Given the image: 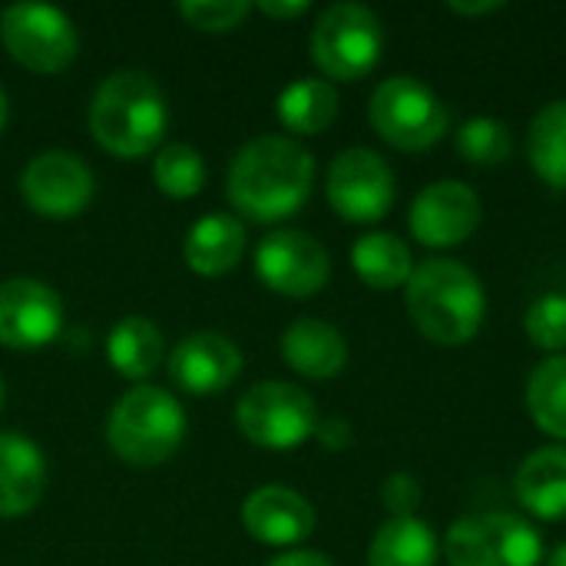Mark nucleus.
I'll list each match as a JSON object with an SVG mask.
<instances>
[{"label": "nucleus", "mask_w": 566, "mask_h": 566, "mask_svg": "<svg viewBox=\"0 0 566 566\" xmlns=\"http://www.w3.org/2000/svg\"><path fill=\"white\" fill-rule=\"evenodd\" d=\"M521 507L547 524L566 521V444H547L531 451L514 478Z\"/></svg>", "instance_id": "19"}, {"label": "nucleus", "mask_w": 566, "mask_h": 566, "mask_svg": "<svg viewBox=\"0 0 566 566\" xmlns=\"http://www.w3.org/2000/svg\"><path fill=\"white\" fill-rule=\"evenodd\" d=\"M242 524L252 541L265 547H295L315 531V507L292 488L265 484L242 504Z\"/></svg>", "instance_id": "16"}, {"label": "nucleus", "mask_w": 566, "mask_h": 566, "mask_svg": "<svg viewBox=\"0 0 566 566\" xmlns=\"http://www.w3.org/2000/svg\"><path fill=\"white\" fill-rule=\"evenodd\" d=\"M242 252H245V226L229 212L202 216L186 232V242H182L186 265L206 279L232 272L239 265Z\"/></svg>", "instance_id": "20"}, {"label": "nucleus", "mask_w": 566, "mask_h": 566, "mask_svg": "<svg viewBox=\"0 0 566 566\" xmlns=\"http://www.w3.org/2000/svg\"><path fill=\"white\" fill-rule=\"evenodd\" d=\"M3 126H7V93L0 86V133H3Z\"/></svg>", "instance_id": "37"}, {"label": "nucleus", "mask_w": 566, "mask_h": 566, "mask_svg": "<svg viewBox=\"0 0 566 566\" xmlns=\"http://www.w3.org/2000/svg\"><path fill=\"white\" fill-rule=\"evenodd\" d=\"M20 196L43 219H73L93 199V172L76 153L46 149L23 166Z\"/></svg>", "instance_id": "12"}, {"label": "nucleus", "mask_w": 566, "mask_h": 566, "mask_svg": "<svg viewBox=\"0 0 566 566\" xmlns=\"http://www.w3.org/2000/svg\"><path fill=\"white\" fill-rule=\"evenodd\" d=\"M524 332L531 338L534 348L547 352V355H564L566 352V295L551 292L541 295L527 315H524Z\"/></svg>", "instance_id": "29"}, {"label": "nucleus", "mask_w": 566, "mask_h": 566, "mask_svg": "<svg viewBox=\"0 0 566 566\" xmlns=\"http://www.w3.org/2000/svg\"><path fill=\"white\" fill-rule=\"evenodd\" d=\"M375 133L401 153H428L451 126L444 99L418 76L395 73L381 80L368 99Z\"/></svg>", "instance_id": "5"}, {"label": "nucleus", "mask_w": 566, "mask_h": 566, "mask_svg": "<svg viewBox=\"0 0 566 566\" xmlns=\"http://www.w3.org/2000/svg\"><path fill=\"white\" fill-rule=\"evenodd\" d=\"M3 398H7V385H3V378H0V411H3Z\"/></svg>", "instance_id": "38"}, {"label": "nucleus", "mask_w": 566, "mask_h": 566, "mask_svg": "<svg viewBox=\"0 0 566 566\" xmlns=\"http://www.w3.org/2000/svg\"><path fill=\"white\" fill-rule=\"evenodd\" d=\"M46 491V458L36 441L0 431V517L30 514Z\"/></svg>", "instance_id": "17"}, {"label": "nucleus", "mask_w": 566, "mask_h": 566, "mask_svg": "<svg viewBox=\"0 0 566 566\" xmlns=\"http://www.w3.org/2000/svg\"><path fill=\"white\" fill-rule=\"evenodd\" d=\"M186 23H192L202 33H229L245 23L252 13L249 0H186L176 7Z\"/></svg>", "instance_id": "30"}, {"label": "nucleus", "mask_w": 566, "mask_h": 566, "mask_svg": "<svg viewBox=\"0 0 566 566\" xmlns=\"http://www.w3.org/2000/svg\"><path fill=\"white\" fill-rule=\"evenodd\" d=\"M265 566H335L325 554L318 551H289V554H279L272 557Z\"/></svg>", "instance_id": "34"}, {"label": "nucleus", "mask_w": 566, "mask_h": 566, "mask_svg": "<svg viewBox=\"0 0 566 566\" xmlns=\"http://www.w3.org/2000/svg\"><path fill=\"white\" fill-rule=\"evenodd\" d=\"M275 113L282 119V126L289 133L298 136H318L325 133L335 116H338V90L328 80L318 76H302L295 83H289L279 93Z\"/></svg>", "instance_id": "22"}, {"label": "nucleus", "mask_w": 566, "mask_h": 566, "mask_svg": "<svg viewBox=\"0 0 566 566\" xmlns=\"http://www.w3.org/2000/svg\"><path fill=\"white\" fill-rule=\"evenodd\" d=\"M405 308L428 342L461 348L478 338L488 318V292L464 262L438 255L415 265L405 285Z\"/></svg>", "instance_id": "2"}, {"label": "nucleus", "mask_w": 566, "mask_h": 566, "mask_svg": "<svg viewBox=\"0 0 566 566\" xmlns=\"http://www.w3.org/2000/svg\"><path fill=\"white\" fill-rule=\"evenodd\" d=\"M352 269L368 289L395 292L408 285L415 259L405 239H398L395 232H368L352 245Z\"/></svg>", "instance_id": "21"}, {"label": "nucleus", "mask_w": 566, "mask_h": 566, "mask_svg": "<svg viewBox=\"0 0 566 566\" xmlns=\"http://www.w3.org/2000/svg\"><path fill=\"white\" fill-rule=\"evenodd\" d=\"M527 159L541 182L566 189V99L547 103L527 129Z\"/></svg>", "instance_id": "25"}, {"label": "nucleus", "mask_w": 566, "mask_h": 566, "mask_svg": "<svg viewBox=\"0 0 566 566\" xmlns=\"http://www.w3.org/2000/svg\"><path fill=\"white\" fill-rule=\"evenodd\" d=\"M481 196L461 179L428 182L408 209L411 235L428 249H454L481 226Z\"/></svg>", "instance_id": "13"}, {"label": "nucleus", "mask_w": 566, "mask_h": 566, "mask_svg": "<svg viewBox=\"0 0 566 566\" xmlns=\"http://www.w3.org/2000/svg\"><path fill=\"white\" fill-rule=\"evenodd\" d=\"M252 10L272 17V20H295V17H305L312 10L308 0H259L252 3Z\"/></svg>", "instance_id": "33"}, {"label": "nucleus", "mask_w": 566, "mask_h": 566, "mask_svg": "<svg viewBox=\"0 0 566 566\" xmlns=\"http://www.w3.org/2000/svg\"><path fill=\"white\" fill-rule=\"evenodd\" d=\"M421 497H424V491H421L418 478H411L405 471L391 474L381 484V504L391 517H415V511L421 507Z\"/></svg>", "instance_id": "31"}, {"label": "nucleus", "mask_w": 566, "mask_h": 566, "mask_svg": "<svg viewBox=\"0 0 566 566\" xmlns=\"http://www.w3.org/2000/svg\"><path fill=\"white\" fill-rule=\"evenodd\" d=\"M255 275L275 295L312 298L328 285L332 259L315 235L302 229H279L255 245Z\"/></svg>", "instance_id": "11"}, {"label": "nucleus", "mask_w": 566, "mask_h": 566, "mask_svg": "<svg viewBox=\"0 0 566 566\" xmlns=\"http://www.w3.org/2000/svg\"><path fill=\"white\" fill-rule=\"evenodd\" d=\"M315 438H318V444H322L325 451L338 454V451H348V448H352V441H355V431H352L348 418L335 415V418H325V421L318 418Z\"/></svg>", "instance_id": "32"}, {"label": "nucleus", "mask_w": 566, "mask_h": 566, "mask_svg": "<svg viewBox=\"0 0 566 566\" xmlns=\"http://www.w3.org/2000/svg\"><path fill=\"white\" fill-rule=\"evenodd\" d=\"M395 169L388 159L368 146L342 149L325 176V196L332 209L355 226H371L385 219L395 206Z\"/></svg>", "instance_id": "10"}, {"label": "nucleus", "mask_w": 566, "mask_h": 566, "mask_svg": "<svg viewBox=\"0 0 566 566\" xmlns=\"http://www.w3.org/2000/svg\"><path fill=\"white\" fill-rule=\"evenodd\" d=\"M308 50L315 66L328 80L355 83L378 66L385 50V27L378 13L365 3H332L318 13Z\"/></svg>", "instance_id": "6"}, {"label": "nucleus", "mask_w": 566, "mask_h": 566, "mask_svg": "<svg viewBox=\"0 0 566 566\" xmlns=\"http://www.w3.org/2000/svg\"><path fill=\"white\" fill-rule=\"evenodd\" d=\"M541 566H566V544L554 547V551H551V557H547V564H541Z\"/></svg>", "instance_id": "36"}, {"label": "nucleus", "mask_w": 566, "mask_h": 566, "mask_svg": "<svg viewBox=\"0 0 566 566\" xmlns=\"http://www.w3.org/2000/svg\"><path fill=\"white\" fill-rule=\"evenodd\" d=\"M315 186V159L292 136H255L229 163L226 196L252 222L295 216Z\"/></svg>", "instance_id": "1"}, {"label": "nucleus", "mask_w": 566, "mask_h": 566, "mask_svg": "<svg viewBox=\"0 0 566 566\" xmlns=\"http://www.w3.org/2000/svg\"><path fill=\"white\" fill-rule=\"evenodd\" d=\"M451 566H541L544 541L541 531L507 511H481L458 517L441 544Z\"/></svg>", "instance_id": "7"}, {"label": "nucleus", "mask_w": 566, "mask_h": 566, "mask_svg": "<svg viewBox=\"0 0 566 566\" xmlns=\"http://www.w3.org/2000/svg\"><path fill=\"white\" fill-rule=\"evenodd\" d=\"M531 421L557 444L566 441V352L547 355L527 378Z\"/></svg>", "instance_id": "26"}, {"label": "nucleus", "mask_w": 566, "mask_h": 566, "mask_svg": "<svg viewBox=\"0 0 566 566\" xmlns=\"http://www.w3.org/2000/svg\"><path fill=\"white\" fill-rule=\"evenodd\" d=\"M239 431L265 451H292L315 438L318 408L312 395L292 381H259L235 405Z\"/></svg>", "instance_id": "8"}, {"label": "nucleus", "mask_w": 566, "mask_h": 566, "mask_svg": "<svg viewBox=\"0 0 566 566\" xmlns=\"http://www.w3.org/2000/svg\"><path fill=\"white\" fill-rule=\"evenodd\" d=\"M0 40L7 53L30 73H63L80 53L73 20L50 3H10L0 13Z\"/></svg>", "instance_id": "9"}, {"label": "nucleus", "mask_w": 566, "mask_h": 566, "mask_svg": "<svg viewBox=\"0 0 566 566\" xmlns=\"http://www.w3.org/2000/svg\"><path fill=\"white\" fill-rule=\"evenodd\" d=\"M454 149L471 166H504L514 153V136L497 116H471L454 133Z\"/></svg>", "instance_id": "27"}, {"label": "nucleus", "mask_w": 566, "mask_h": 566, "mask_svg": "<svg viewBox=\"0 0 566 566\" xmlns=\"http://www.w3.org/2000/svg\"><path fill=\"white\" fill-rule=\"evenodd\" d=\"M166 126V93L149 73L116 70L96 86L90 103V133L106 153L119 159L149 156L159 149Z\"/></svg>", "instance_id": "3"}, {"label": "nucleus", "mask_w": 566, "mask_h": 566, "mask_svg": "<svg viewBox=\"0 0 566 566\" xmlns=\"http://www.w3.org/2000/svg\"><path fill=\"white\" fill-rule=\"evenodd\" d=\"M106 358L123 378L143 381L163 361V332L146 315H126L106 338Z\"/></svg>", "instance_id": "24"}, {"label": "nucleus", "mask_w": 566, "mask_h": 566, "mask_svg": "<svg viewBox=\"0 0 566 566\" xmlns=\"http://www.w3.org/2000/svg\"><path fill=\"white\" fill-rule=\"evenodd\" d=\"M242 371V352L219 332L186 335L169 355V378L179 391L206 398L226 391Z\"/></svg>", "instance_id": "15"}, {"label": "nucleus", "mask_w": 566, "mask_h": 566, "mask_svg": "<svg viewBox=\"0 0 566 566\" xmlns=\"http://www.w3.org/2000/svg\"><path fill=\"white\" fill-rule=\"evenodd\" d=\"M153 179L169 199H192L206 186V163L199 149L186 143H169L153 159Z\"/></svg>", "instance_id": "28"}, {"label": "nucleus", "mask_w": 566, "mask_h": 566, "mask_svg": "<svg viewBox=\"0 0 566 566\" xmlns=\"http://www.w3.org/2000/svg\"><path fill=\"white\" fill-rule=\"evenodd\" d=\"M451 13L458 17H488V13H497L504 10V0H481V3H448Z\"/></svg>", "instance_id": "35"}, {"label": "nucleus", "mask_w": 566, "mask_h": 566, "mask_svg": "<svg viewBox=\"0 0 566 566\" xmlns=\"http://www.w3.org/2000/svg\"><path fill=\"white\" fill-rule=\"evenodd\" d=\"M282 358L292 371L312 381L338 378L348 365L345 335L322 318H295L282 332Z\"/></svg>", "instance_id": "18"}, {"label": "nucleus", "mask_w": 566, "mask_h": 566, "mask_svg": "<svg viewBox=\"0 0 566 566\" xmlns=\"http://www.w3.org/2000/svg\"><path fill=\"white\" fill-rule=\"evenodd\" d=\"M438 537L421 517H391L368 547V566H438Z\"/></svg>", "instance_id": "23"}, {"label": "nucleus", "mask_w": 566, "mask_h": 566, "mask_svg": "<svg viewBox=\"0 0 566 566\" xmlns=\"http://www.w3.org/2000/svg\"><path fill=\"white\" fill-rule=\"evenodd\" d=\"M63 328L60 295L36 279L0 282V345L13 352L46 348Z\"/></svg>", "instance_id": "14"}, {"label": "nucleus", "mask_w": 566, "mask_h": 566, "mask_svg": "<svg viewBox=\"0 0 566 566\" xmlns=\"http://www.w3.org/2000/svg\"><path fill=\"white\" fill-rule=\"evenodd\" d=\"M186 438V411L179 398L156 385L129 388L106 418V441L113 454L133 468H156L169 461Z\"/></svg>", "instance_id": "4"}]
</instances>
